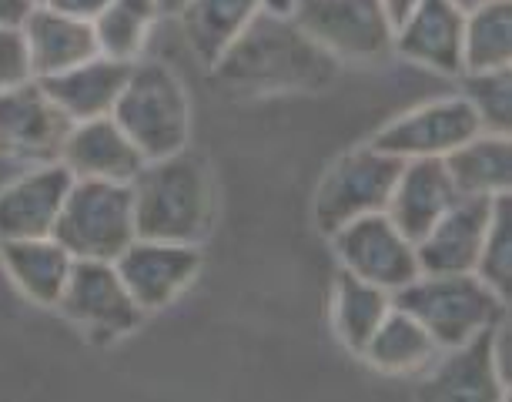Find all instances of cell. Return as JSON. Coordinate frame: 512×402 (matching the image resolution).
Returning a JSON list of instances; mask_svg holds the SVG:
<instances>
[{
    "instance_id": "1",
    "label": "cell",
    "mask_w": 512,
    "mask_h": 402,
    "mask_svg": "<svg viewBox=\"0 0 512 402\" xmlns=\"http://www.w3.org/2000/svg\"><path fill=\"white\" fill-rule=\"evenodd\" d=\"M211 71L231 91L295 94L322 91L325 84H332L338 61L295 24L292 14H275L262 7Z\"/></svg>"
},
{
    "instance_id": "2",
    "label": "cell",
    "mask_w": 512,
    "mask_h": 402,
    "mask_svg": "<svg viewBox=\"0 0 512 402\" xmlns=\"http://www.w3.org/2000/svg\"><path fill=\"white\" fill-rule=\"evenodd\" d=\"M131 191L138 238L201 245L215 228V178L205 161L188 151L148 161L131 181Z\"/></svg>"
},
{
    "instance_id": "3",
    "label": "cell",
    "mask_w": 512,
    "mask_h": 402,
    "mask_svg": "<svg viewBox=\"0 0 512 402\" xmlns=\"http://www.w3.org/2000/svg\"><path fill=\"white\" fill-rule=\"evenodd\" d=\"M111 118L121 124L144 161L168 158L188 148L191 138V104L185 84L168 64L141 61L131 64L124 91L114 104Z\"/></svg>"
},
{
    "instance_id": "4",
    "label": "cell",
    "mask_w": 512,
    "mask_h": 402,
    "mask_svg": "<svg viewBox=\"0 0 512 402\" xmlns=\"http://www.w3.org/2000/svg\"><path fill=\"white\" fill-rule=\"evenodd\" d=\"M392 305L419 319L425 332L439 342V349H456L509 319V302L499 299L476 272L419 275L405 289L392 292Z\"/></svg>"
},
{
    "instance_id": "5",
    "label": "cell",
    "mask_w": 512,
    "mask_h": 402,
    "mask_svg": "<svg viewBox=\"0 0 512 402\" xmlns=\"http://www.w3.org/2000/svg\"><path fill=\"white\" fill-rule=\"evenodd\" d=\"M54 238L74 258L114 262L134 238V191L121 181L74 178L64 212L57 218Z\"/></svg>"
},
{
    "instance_id": "6",
    "label": "cell",
    "mask_w": 512,
    "mask_h": 402,
    "mask_svg": "<svg viewBox=\"0 0 512 402\" xmlns=\"http://www.w3.org/2000/svg\"><path fill=\"white\" fill-rule=\"evenodd\" d=\"M399 168L402 161L385 155L372 141L338 158L315 191L312 215L318 232L332 238L338 228L355 222V218L385 212V201L392 195Z\"/></svg>"
},
{
    "instance_id": "7",
    "label": "cell",
    "mask_w": 512,
    "mask_h": 402,
    "mask_svg": "<svg viewBox=\"0 0 512 402\" xmlns=\"http://www.w3.org/2000/svg\"><path fill=\"white\" fill-rule=\"evenodd\" d=\"M292 17L335 61H379L392 54L395 21L382 0H295Z\"/></svg>"
},
{
    "instance_id": "8",
    "label": "cell",
    "mask_w": 512,
    "mask_h": 402,
    "mask_svg": "<svg viewBox=\"0 0 512 402\" xmlns=\"http://www.w3.org/2000/svg\"><path fill=\"white\" fill-rule=\"evenodd\" d=\"M342 272L379 285L385 292H399L422 275L415 242L385 212L362 215L342 225L332 235Z\"/></svg>"
},
{
    "instance_id": "9",
    "label": "cell",
    "mask_w": 512,
    "mask_h": 402,
    "mask_svg": "<svg viewBox=\"0 0 512 402\" xmlns=\"http://www.w3.org/2000/svg\"><path fill=\"white\" fill-rule=\"evenodd\" d=\"M57 309L91 342L124 339L144 319L138 302L124 289L114 262H88V258H74L71 279H67V289L61 302H57Z\"/></svg>"
},
{
    "instance_id": "10",
    "label": "cell",
    "mask_w": 512,
    "mask_h": 402,
    "mask_svg": "<svg viewBox=\"0 0 512 402\" xmlns=\"http://www.w3.org/2000/svg\"><path fill=\"white\" fill-rule=\"evenodd\" d=\"M479 118L462 94L425 101L419 108L399 114L375 134L372 145L385 155L409 161V158H446L469 138H476Z\"/></svg>"
},
{
    "instance_id": "11",
    "label": "cell",
    "mask_w": 512,
    "mask_h": 402,
    "mask_svg": "<svg viewBox=\"0 0 512 402\" xmlns=\"http://www.w3.org/2000/svg\"><path fill=\"white\" fill-rule=\"evenodd\" d=\"M67 128H71L67 114L51 101L37 78L0 91V158L17 165L57 161Z\"/></svg>"
},
{
    "instance_id": "12",
    "label": "cell",
    "mask_w": 512,
    "mask_h": 402,
    "mask_svg": "<svg viewBox=\"0 0 512 402\" xmlns=\"http://www.w3.org/2000/svg\"><path fill=\"white\" fill-rule=\"evenodd\" d=\"M124 289L144 315L168 309L201 272V245L161 242V238H134L114 258Z\"/></svg>"
},
{
    "instance_id": "13",
    "label": "cell",
    "mask_w": 512,
    "mask_h": 402,
    "mask_svg": "<svg viewBox=\"0 0 512 402\" xmlns=\"http://www.w3.org/2000/svg\"><path fill=\"white\" fill-rule=\"evenodd\" d=\"M71 185L74 175L61 161L27 165V171L7 181L0 188V242L54 235Z\"/></svg>"
},
{
    "instance_id": "14",
    "label": "cell",
    "mask_w": 512,
    "mask_h": 402,
    "mask_svg": "<svg viewBox=\"0 0 512 402\" xmlns=\"http://www.w3.org/2000/svg\"><path fill=\"white\" fill-rule=\"evenodd\" d=\"M462 31H466V11H459L452 0H419L395 24L392 51L405 61L425 67V71L459 78Z\"/></svg>"
},
{
    "instance_id": "15",
    "label": "cell",
    "mask_w": 512,
    "mask_h": 402,
    "mask_svg": "<svg viewBox=\"0 0 512 402\" xmlns=\"http://www.w3.org/2000/svg\"><path fill=\"white\" fill-rule=\"evenodd\" d=\"M492 215V198L462 195L436 225L415 242L422 275H462L476 272L482 242Z\"/></svg>"
},
{
    "instance_id": "16",
    "label": "cell",
    "mask_w": 512,
    "mask_h": 402,
    "mask_svg": "<svg viewBox=\"0 0 512 402\" xmlns=\"http://www.w3.org/2000/svg\"><path fill=\"white\" fill-rule=\"evenodd\" d=\"M57 161L71 171L74 178H98V181H121L131 185L138 171L148 165L144 155L134 148V141L111 114L91 121H74L67 128Z\"/></svg>"
},
{
    "instance_id": "17",
    "label": "cell",
    "mask_w": 512,
    "mask_h": 402,
    "mask_svg": "<svg viewBox=\"0 0 512 402\" xmlns=\"http://www.w3.org/2000/svg\"><path fill=\"white\" fill-rule=\"evenodd\" d=\"M462 195L452 185V175L442 158H409L402 161L392 195L385 201V215L402 228L412 242L429 232Z\"/></svg>"
},
{
    "instance_id": "18",
    "label": "cell",
    "mask_w": 512,
    "mask_h": 402,
    "mask_svg": "<svg viewBox=\"0 0 512 402\" xmlns=\"http://www.w3.org/2000/svg\"><path fill=\"white\" fill-rule=\"evenodd\" d=\"M27 61L37 81L54 78V74L91 61L98 51V34L91 21H81L74 14L57 11L54 4H34V11L21 24Z\"/></svg>"
},
{
    "instance_id": "19",
    "label": "cell",
    "mask_w": 512,
    "mask_h": 402,
    "mask_svg": "<svg viewBox=\"0 0 512 402\" xmlns=\"http://www.w3.org/2000/svg\"><path fill=\"white\" fill-rule=\"evenodd\" d=\"M0 265L27 302L41 309H57L71 279L74 255L54 235L17 238V242H0Z\"/></svg>"
},
{
    "instance_id": "20",
    "label": "cell",
    "mask_w": 512,
    "mask_h": 402,
    "mask_svg": "<svg viewBox=\"0 0 512 402\" xmlns=\"http://www.w3.org/2000/svg\"><path fill=\"white\" fill-rule=\"evenodd\" d=\"M131 74L128 61H114L108 54H94L91 61L67 67V71L44 78V91L51 94V101L67 114V121H91L104 118L118 104L124 81Z\"/></svg>"
},
{
    "instance_id": "21",
    "label": "cell",
    "mask_w": 512,
    "mask_h": 402,
    "mask_svg": "<svg viewBox=\"0 0 512 402\" xmlns=\"http://www.w3.org/2000/svg\"><path fill=\"white\" fill-rule=\"evenodd\" d=\"M439 356V342L425 332L419 319H412L399 305H392L362 349V359L385 376H425L436 366Z\"/></svg>"
},
{
    "instance_id": "22",
    "label": "cell",
    "mask_w": 512,
    "mask_h": 402,
    "mask_svg": "<svg viewBox=\"0 0 512 402\" xmlns=\"http://www.w3.org/2000/svg\"><path fill=\"white\" fill-rule=\"evenodd\" d=\"M429 389L449 399H506L509 386L499 379L492 362V329L479 332L476 339L462 342L456 349H442L436 366L429 372Z\"/></svg>"
},
{
    "instance_id": "23",
    "label": "cell",
    "mask_w": 512,
    "mask_h": 402,
    "mask_svg": "<svg viewBox=\"0 0 512 402\" xmlns=\"http://www.w3.org/2000/svg\"><path fill=\"white\" fill-rule=\"evenodd\" d=\"M262 7L265 0H185L178 17L195 57L205 67H215Z\"/></svg>"
},
{
    "instance_id": "24",
    "label": "cell",
    "mask_w": 512,
    "mask_h": 402,
    "mask_svg": "<svg viewBox=\"0 0 512 402\" xmlns=\"http://www.w3.org/2000/svg\"><path fill=\"white\" fill-rule=\"evenodd\" d=\"M459 195L496 198L512 191V141L509 134L479 131L466 145L442 158Z\"/></svg>"
},
{
    "instance_id": "25",
    "label": "cell",
    "mask_w": 512,
    "mask_h": 402,
    "mask_svg": "<svg viewBox=\"0 0 512 402\" xmlns=\"http://www.w3.org/2000/svg\"><path fill=\"white\" fill-rule=\"evenodd\" d=\"M392 309V292L379 285L355 279L349 272H338L332 289V329L345 349L362 356L365 342L379 329V322Z\"/></svg>"
},
{
    "instance_id": "26",
    "label": "cell",
    "mask_w": 512,
    "mask_h": 402,
    "mask_svg": "<svg viewBox=\"0 0 512 402\" xmlns=\"http://www.w3.org/2000/svg\"><path fill=\"white\" fill-rule=\"evenodd\" d=\"M512 67V0H492L466 14L462 74Z\"/></svg>"
},
{
    "instance_id": "27",
    "label": "cell",
    "mask_w": 512,
    "mask_h": 402,
    "mask_svg": "<svg viewBox=\"0 0 512 402\" xmlns=\"http://www.w3.org/2000/svg\"><path fill=\"white\" fill-rule=\"evenodd\" d=\"M158 17V0H111L108 11L94 21L98 51L114 57V61H141Z\"/></svg>"
},
{
    "instance_id": "28",
    "label": "cell",
    "mask_w": 512,
    "mask_h": 402,
    "mask_svg": "<svg viewBox=\"0 0 512 402\" xmlns=\"http://www.w3.org/2000/svg\"><path fill=\"white\" fill-rule=\"evenodd\" d=\"M476 275L489 285L499 299L512 302V198L506 195L492 198V215L482 242Z\"/></svg>"
},
{
    "instance_id": "29",
    "label": "cell",
    "mask_w": 512,
    "mask_h": 402,
    "mask_svg": "<svg viewBox=\"0 0 512 402\" xmlns=\"http://www.w3.org/2000/svg\"><path fill=\"white\" fill-rule=\"evenodd\" d=\"M462 98L476 111L479 128L492 134L512 131V67L496 71H466L459 74Z\"/></svg>"
},
{
    "instance_id": "30",
    "label": "cell",
    "mask_w": 512,
    "mask_h": 402,
    "mask_svg": "<svg viewBox=\"0 0 512 402\" xmlns=\"http://www.w3.org/2000/svg\"><path fill=\"white\" fill-rule=\"evenodd\" d=\"M31 78L34 74H31V61H27V44L21 27H0V91Z\"/></svg>"
},
{
    "instance_id": "31",
    "label": "cell",
    "mask_w": 512,
    "mask_h": 402,
    "mask_svg": "<svg viewBox=\"0 0 512 402\" xmlns=\"http://www.w3.org/2000/svg\"><path fill=\"white\" fill-rule=\"evenodd\" d=\"M47 4H54L57 11L74 14V17H81V21H91L94 24L104 11H108L111 0H47Z\"/></svg>"
},
{
    "instance_id": "32",
    "label": "cell",
    "mask_w": 512,
    "mask_h": 402,
    "mask_svg": "<svg viewBox=\"0 0 512 402\" xmlns=\"http://www.w3.org/2000/svg\"><path fill=\"white\" fill-rule=\"evenodd\" d=\"M34 11V0H0V27H21Z\"/></svg>"
},
{
    "instance_id": "33",
    "label": "cell",
    "mask_w": 512,
    "mask_h": 402,
    "mask_svg": "<svg viewBox=\"0 0 512 402\" xmlns=\"http://www.w3.org/2000/svg\"><path fill=\"white\" fill-rule=\"evenodd\" d=\"M382 4H385V11H389V17H392V21L399 24L402 17L409 14L415 4H419V0H382Z\"/></svg>"
},
{
    "instance_id": "34",
    "label": "cell",
    "mask_w": 512,
    "mask_h": 402,
    "mask_svg": "<svg viewBox=\"0 0 512 402\" xmlns=\"http://www.w3.org/2000/svg\"><path fill=\"white\" fill-rule=\"evenodd\" d=\"M292 4H295V0H265V11H275V14H292Z\"/></svg>"
},
{
    "instance_id": "35",
    "label": "cell",
    "mask_w": 512,
    "mask_h": 402,
    "mask_svg": "<svg viewBox=\"0 0 512 402\" xmlns=\"http://www.w3.org/2000/svg\"><path fill=\"white\" fill-rule=\"evenodd\" d=\"M452 4L459 7V11H476V7H486V4H492V0H452Z\"/></svg>"
},
{
    "instance_id": "36",
    "label": "cell",
    "mask_w": 512,
    "mask_h": 402,
    "mask_svg": "<svg viewBox=\"0 0 512 402\" xmlns=\"http://www.w3.org/2000/svg\"><path fill=\"white\" fill-rule=\"evenodd\" d=\"M161 14H178L181 7H185V0H158Z\"/></svg>"
},
{
    "instance_id": "37",
    "label": "cell",
    "mask_w": 512,
    "mask_h": 402,
    "mask_svg": "<svg viewBox=\"0 0 512 402\" xmlns=\"http://www.w3.org/2000/svg\"><path fill=\"white\" fill-rule=\"evenodd\" d=\"M34 4H47V0H34Z\"/></svg>"
}]
</instances>
